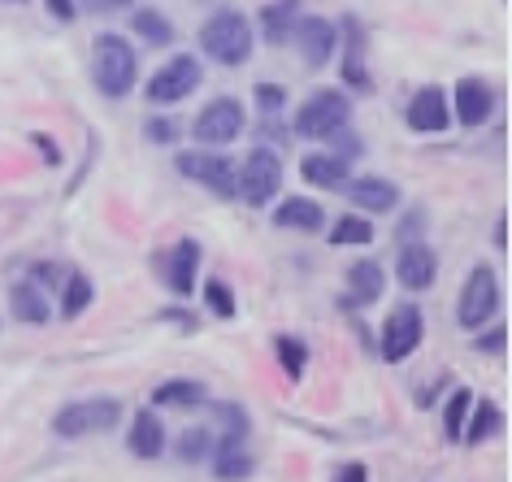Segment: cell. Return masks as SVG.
Instances as JSON below:
<instances>
[{
	"instance_id": "1",
	"label": "cell",
	"mask_w": 512,
	"mask_h": 482,
	"mask_svg": "<svg viewBox=\"0 0 512 482\" xmlns=\"http://www.w3.org/2000/svg\"><path fill=\"white\" fill-rule=\"evenodd\" d=\"M92 79L100 87V96L122 100L135 92L139 83V57L122 35H96L92 44Z\"/></svg>"
},
{
	"instance_id": "2",
	"label": "cell",
	"mask_w": 512,
	"mask_h": 482,
	"mask_svg": "<svg viewBox=\"0 0 512 482\" xmlns=\"http://www.w3.org/2000/svg\"><path fill=\"white\" fill-rule=\"evenodd\" d=\"M200 48L217 66H243L252 57V27L239 9H217L200 27Z\"/></svg>"
},
{
	"instance_id": "3",
	"label": "cell",
	"mask_w": 512,
	"mask_h": 482,
	"mask_svg": "<svg viewBox=\"0 0 512 482\" xmlns=\"http://www.w3.org/2000/svg\"><path fill=\"white\" fill-rule=\"evenodd\" d=\"M352 118V100L339 92V87H317V92L296 109V135L304 139H330L335 131H343Z\"/></svg>"
},
{
	"instance_id": "4",
	"label": "cell",
	"mask_w": 512,
	"mask_h": 482,
	"mask_svg": "<svg viewBox=\"0 0 512 482\" xmlns=\"http://www.w3.org/2000/svg\"><path fill=\"white\" fill-rule=\"evenodd\" d=\"M122 404L113 396H96V400H74L66 409H57L53 417V435L61 439H83V435H105L118 426Z\"/></svg>"
},
{
	"instance_id": "5",
	"label": "cell",
	"mask_w": 512,
	"mask_h": 482,
	"mask_svg": "<svg viewBox=\"0 0 512 482\" xmlns=\"http://www.w3.org/2000/svg\"><path fill=\"white\" fill-rule=\"evenodd\" d=\"M235 183H239V196L248 200L252 209L270 205V200L278 196V187H283V157H278L274 148H252L248 161L235 170Z\"/></svg>"
},
{
	"instance_id": "6",
	"label": "cell",
	"mask_w": 512,
	"mask_h": 482,
	"mask_svg": "<svg viewBox=\"0 0 512 482\" xmlns=\"http://www.w3.org/2000/svg\"><path fill=\"white\" fill-rule=\"evenodd\" d=\"M495 313H499V278L491 265H473L465 278V291H460V304H456V322L465 331H482Z\"/></svg>"
},
{
	"instance_id": "7",
	"label": "cell",
	"mask_w": 512,
	"mask_h": 482,
	"mask_svg": "<svg viewBox=\"0 0 512 482\" xmlns=\"http://www.w3.org/2000/svg\"><path fill=\"white\" fill-rule=\"evenodd\" d=\"M178 174L183 179H191L196 187H204V192L213 196H239V183H235V166H230L226 157H217L213 148H191V152H178Z\"/></svg>"
},
{
	"instance_id": "8",
	"label": "cell",
	"mask_w": 512,
	"mask_h": 482,
	"mask_svg": "<svg viewBox=\"0 0 512 482\" xmlns=\"http://www.w3.org/2000/svg\"><path fill=\"white\" fill-rule=\"evenodd\" d=\"M200 79H204V74H200V61L187 57V53H178V57L165 61L157 74H152L144 92H148L152 105H178V100H187L191 92H196Z\"/></svg>"
},
{
	"instance_id": "9",
	"label": "cell",
	"mask_w": 512,
	"mask_h": 482,
	"mask_svg": "<svg viewBox=\"0 0 512 482\" xmlns=\"http://www.w3.org/2000/svg\"><path fill=\"white\" fill-rule=\"evenodd\" d=\"M239 131H243V105L235 96L209 100V105L200 109L196 126H191L196 144H204V148H222V144H230V139H239Z\"/></svg>"
},
{
	"instance_id": "10",
	"label": "cell",
	"mask_w": 512,
	"mask_h": 482,
	"mask_svg": "<svg viewBox=\"0 0 512 482\" xmlns=\"http://www.w3.org/2000/svg\"><path fill=\"white\" fill-rule=\"evenodd\" d=\"M421 335H426V317H421L417 304H400V309H391L387 326H382V361L400 365L417 352Z\"/></svg>"
},
{
	"instance_id": "11",
	"label": "cell",
	"mask_w": 512,
	"mask_h": 482,
	"mask_svg": "<svg viewBox=\"0 0 512 482\" xmlns=\"http://www.w3.org/2000/svg\"><path fill=\"white\" fill-rule=\"evenodd\" d=\"M291 44L300 48L304 66L322 70L326 61L335 57L339 31H335V22H330V18H300V22H296V31H291Z\"/></svg>"
},
{
	"instance_id": "12",
	"label": "cell",
	"mask_w": 512,
	"mask_h": 482,
	"mask_svg": "<svg viewBox=\"0 0 512 482\" xmlns=\"http://www.w3.org/2000/svg\"><path fill=\"white\" fill-rule=\"evenodd\" d=\"M408 126H413L417 135H439L452 126V105H447V92L443 87H421V92L408 100Z\"/></svg>"
},
{
	"instance_id": "13",
	"label": "cell",
	"mask_w": 512,
	"mask_h": 482,
	"mask_svg": "<svg viewBox=\"0 0 512 482\" xmlns=\"http://www.w3.org/2000/svg\"><path fill=\"white\" fill-rule=\"evenodd\" d=\"M452 105V118L456 122H465V126H482L486 118L495 113V92H491V83H482V79H460L456 83V96L447 100Z\"/></svg>"
},
{
	"instance_id": "14",
	"label": "cell",
	"mask_w": 512,
	"mask_h": 482,
	"mask_svg": "<svg viewBox=\"0 0 512 482\" xmlns=\"http://www.w3.org/2000/svg\"><path fill=\"white\" fill-rule=\"evenodd\" d=\"M395 278H400V287H408V291L434 287V278H439V257H434V248H426L421 239L404 244L400 261H395Z\"/></svg>"
},
{
	"instance_id": "15",
	"label": "cell",
	"mask_w": 512,
	"mask_h": 482,
	"mask_svg": "<svg viewBox=\"0 0 512 482\" xmlns=\"http://www.w3.org/2000/svg\"><path fill=\"white\" fill-rule=\"evenodd\" d=\"M343 192H348V200L361 213H391L395 205H400V187H395L391 179H378V174L356 179L352 187H343Z\"/></svg>"
},
{
	"instance_id": "16",
	"label": "cell",
	"mask_w": 512,
	"mask_h": 482,
	"mask_svg": "<svg viewBox=\"0 0 512 482\" xmlns=\"http://www.w3.org/2000/svg\"><path fill=\"white\" fill-rule=\"evenodd\" d=\"M209 465H213V478H222V482H243V478L252 474V452L243 448V439H213Z\"/></svg>"
},
{
	"instance_id": "17",
	"label": "cell",
	"mask_w": 512,
	"mask_h": 482,
	"mask_svg": "<svg viewBox=\"0 0 512 482\" xmlns=\"http://www.w3.org/2000/svg\"><path fill=\"white\" fill-rule=\"evenodd\" d=\"M300 179L322 187V192H343V187H348V161L330 157V152H309V157L300 161Z\"/></svg>"
},
{
	"instance_id": "18",
	"label": "cell",
	"mask_w": 512,
	"mask_h": 482,
	"mask_svg": "<svg viewBox=\"0 0 512 482\" xmlns=\"http://www.w3.org/2000/svg\"><path fill=\"white\" fill-rule=\"evenodd\" d=\"M126 448H131V456H139V461H157V456L165 452V426L157 413H135L131 422V435H126Z\"/></svg>"
},
{
	"instance_id": "19",
	"label": "cell",
	"mask_w": 512,
	"mask_h": 482,
	"mask_svg": "<svg viewBox=\"0 0 512 482\" xmlns=\"http://www.w3.org/2000/svg\"><path fill=\"white\" fill-rule=\"evenodd\" d=\"M274 226H287V231H322L326 209L309 196H287L283 205L274 209Z\"/></svg>"
},
{
	"instance_id": "20",
	"label": "cell",
	"mask_w": 512,
	"mask_h": 482,
	"mask_svg": "<svg viewBox=\"0 0 512 482\" xmlns=\"http://www.w3.org/2000/svg\"><path fill=\"white\" fill-rule=\"evenodd\" d=\"M196 274H200V244L196 239H178L174 252H170V278L165 287H174L178 296H187L196 287Z\"/></svg>"
},
{
	"instance_id": "21",
	"label": "cell",
	"mask_w": 512,
	"mask_h": 482,
	"mask_svg": "<svg viewBox=\"0 0 512 482\" xmlns=\"http://www.w3.org/2000/svg\"><path fill=\"white\" fill-rule=\"evenodd\" d=\"M382 283H387V274H382V265L378 261H356L352 270H348V300L343 304H374L382 296Z\"/></svg>"
},
{
	"instance_id": "22",
	"label": "cell",
	"mask_w": 512,
	"mask_h": 482,
	"mask_svg": "<svg viewBox=\"0 0 512 482\" xmlns=\"http://www.w3.org/2000/svg\"><path fill=\"white\" fill-rule=\"evenodd\" d=\"M296 22H300V0H270L261 14V31L270 44H291Z\"/></svg>"
},
{
	"instance_id": "23",
	"label": "cell",
	"mask_w": 512,
	"mask_h": 482,
	"mask_svg": "<svg viewBox=\"0 0 512 482\" xmlns=\"http://www.w3.org/2000/svg\"><path fill=\"white\" fill-rule=\"evenodd\" d=\"M348 31V57H343V79H348L356 92H369V66H365V27L356 18L343 22Z\"/></svg>"
},
{
	"instance_id": "24",
	"label": "cell",
	"mask_w": 512,
	"mask_h": 482,
	"mask_svg": "<svg viewBox=\"0 0 512 482\" xmlns=\"http://www.w3.org/2000/svg\"><path fill=\"white\" fill-rule=\"evenodd\" d=\"M9 309H14V317L18 322H27V326H44L48 322V300H44L40 283H14L9 287Z\"/></svg>"
},
{
	"instance_id": "25",
	"label": "cell",
	"mask_w": 512,
	"mask_h": 482,
	"mask_svg": "<svg viewBox=\"0 0 512 482\" xmlns=\"http://www.w3.org/2000/svg\"><path fill=\"white\" fill-rule=\"evenodd\" d=\"M152 400L161 404V409H196V404L209 400V391L196 378H170V383H161L152 391Z\"/></svg>"
},
{
	"instance_id": "26",
	"label": "cell",
	"mask_w": 512,
	"mask_h": 482,
	"mask_svg": "<svg viewBox=\"0 0 512 482\" xmlns=\"http://www.w3.org/2000/svg\"><path fill=\"white\" fill-rule=\"evenodd\" d=\"M131 31L144 44H152V48H170L174 44V27H170V18H165L161 9H135V14H131Z\"/></svg>"
},
{
	"instance_id": "27",
	"label": "cell",
	"mask_w": 512,
	"mask_h": 482,
	"mask_svg": "<svg viewBox=\"0 0 512 482\" xmlns=\"http://www.w3.org/2000/svg\"><path fill=\"white\" fill-rule=\"evenodd\" d=\"M499 422H504V413H499V404L482 400L478 409H473V417H465V430H460V439L469 443V448H478V443H486L499 430Z\"/></svg>"
},
{
	"instance_id": "28",
	"label": "cell",
	"mask_w": 512,
	"mask_h": 482,
	"mask_svg": "<svg viewBox=\"0 0 512 482\" xmlns=\"http://www.w3.org/2000/svg\"><path fill=\"white\" fill-rule=\"evenodd\" d=\"M92 296H96V291H92V278H87V274H66V287H61V313H66L70 322H74V317L87 313Z\"/></svg>"
},
{
	"instance_id": "29",
	"label": "cell",
	"mask_w": 512,
	"mask_h": 482,
	"mask_svg": "<svg viewBox=\"0 0 512 482\" xmlns=\"http://www.w3.org/2000/svg\"><path fill=\"white\" fill-rule=\"evenodd\" d=\"M274 352H278V365L287 370L291 383H300L304 370H309V344H304V339H296V335H283V339L274 344Z\"/></svg>"
},
{
	"instance_id": "30",
	"label": "cell",
	"mask_w": 512,
	"mask_h": 482,
	"mask_svg": "<svg viewBox=\"0 0 512 482\" xmlns=\"http://www.w3.org/2000/svg\"><path fill=\"white\" fill-rule=\"evenodd\" d=\"M469 409H473V391H469V387H456L452 396H447V409H443V430H447V439H460Z\"/></svg>"
},
{
	"instance_id": "31",
	"label": "cell",
	"mask_w": 512,
	"mask_h": 482,
	"mask_svg": "<svg viewBox=\"0 0 512 482\" xmlns=\"http://www.w3.org/2000/svg\"><path fill=\"white\" fill-rule=\"evenodd\" d=\"M369 239H374V226H369L365 218H339L335 226H330V244L335 248H348V244H369Z\"/></svg>"
},
{
	"instance_id": "32",
	"label": "cell",
	"mask_w": 512,
	"mask_h": 482,
	"mask_svg": "<svg viewBox=\"0 0 512 482\" xmlns=\"http://www.w3.org/2000/svg\"><path fill=\"white\" fill-rule=\"evenodd\" d=\"M209 448H213V435L209 430H187V435H178V456H183L187 465H196V461H204L209 456Z\"/></svg>"
},
{
	"instance_id": "33",
	"label": "cell",
	"mask_w": 512,
	"mask_h": 482,
	"mask_svg": "<svg viewBox=\"0 0 512 482\" xmlns=\"http://www.w3.org/2000/svg\"><path fill=\"white\" fill-rule=\"evenodd\" d=\"M204 300H209V309L213 317H235V291H230V283H222V278H213L209 287H204Z\"/></svg>"
},
{
	"instance_id": "34",
	"label": "cell",
	"mask_w": 512,
	"mask_h": 482,
	"mask_svg": "<svg viewBox=\"0 0 512 482\" xmlns=\"http://www.w3.org/2000/svg\"><path fill=\"white\" fill-rule=\"evenodd\" d=\"M213 417H222V439H243L248 435V413L235 409V404H213Z\"/></svg>"
},
{
	"instance_id": "35",
	"label": "cell",
	"mask_w": 512,
	"mask_h": 482,
	"mask_svg": "<svg viewBox=\"0 0 512 482\" xmlns=\"http://www.w3.org/2000/svg\"><path fill=\"white\" fill-rule=\"evenodd\" d=\"M144 135L152 139V144H178V139H183V122L178 118H148Z\"/></svg>"
},
{
	"instance_id": "36",
	"label": "cell",
	"mask_w": 512,
	"mask_h": 482,
	"mask_svg": "<svg viewBox=\"0 0 512 482\" xmlns=\"http://www.w3.org/2000/svg\"><path fill=\"white\" fill-rule=\"evenodd\" d=\"M256 109L265 113V118H274V113H283L287 109V92L283 87H274V83H256Z\"/></svg>"
},
{
	"instance_id": "37",
	"label": "cell",
	"mask_w": 512,
	"mask_h": 482,
	"mask_svg": "<svg viewBox=\"0 0 512 482\" xmlns=\"http://www.w3.org/2000/svg\"><path fill=\"white\" fill-rule=\"evenodd\" d=\"M478 352H486V357H499V352L508 348V331L504 326H495V331H486V335H478V344H473Z\"/></svg>"
},
{
	"instance_id": "38",
	"label": "cell",
	"mask_w": 512,
	"mask_h": 482,
	"mask_svg": "<svg viewBox=\"0 0 512 482\" xmlns=\"http://www.w3.org/2000/svg\"><path fill=\"white\" fill-rule=\"evenodd\" d=\"M87 14H122V9H131L135 0H79Z\"/></svg>"
},
{
	"instance_id": "39",
	"label": "cell",
	"mask_w": 512,
	"mask_h": 482,
	"mask_svg": "<svg viewBox=\"0 0 512 482\" xmlns=\"http://www.w3.org/2000/svg\"><path fill=\"white\" fill-rule=\"evenodd\" d=\"M335 482H369V469L361 461H348V465L335 469Z\"/></svg>"
},
{
	"instance_id": "40",
	"label": "cell",
	"mask_w": 512,
	"mask_h": 482,
	"mask_svg": "<svg viewBox=\"0 0 512 482\" xmlns=\"http://www.w3.org/2000/svg\"><path fill=\"white\" fill-rule=\"evenodd\" d=\"M330 139H339V157H343V161H348V157H361V139H356V135H343V131H335Z\"/></svg>"
},
{
	"instance_id": "41",
	"label": "cell",
	"mask_w": 512,
	"mask_h": 482,
	"mask_svg": "<svg viewBox=\"0 0 512 482\" xmlns=\"http://www.w3.org/2000/svg\"><path fill=\"white\" fill-rule=\"evenodd\" d=\"M48 9H53V18H61V22H70L74 14H79V5H74V0H48Z\"/></svg>"
},
{
	"instance_id": "42",
	"label": "cell",
	"mask_w": 512,
	"mask_h": 482,
	"mask_svg": "<svg viewBox=\"0 0 512 482\" xmlns=\"http://www.w3.org/2000/svg\"><path fill=\"white\" fill-rule=\"evenodd\" d=\"M495 248H508V218L495 222Z\"/></svg>"
},
{
	"instance_id": "43",
	"label": "cell",
	"mask_w": 512,
	"mask_h": 482,
	"mask_svg": "<svg viewBox=\"0 0 512 482\" xmlns=\"http://www.w3.org/2000/svg\"><path fill=\"white\" fill-rule=\"evenodd\" d=\"M9 5H27V0H9Z\"/></svg>"
}]
</instances>
